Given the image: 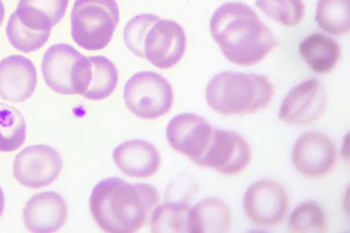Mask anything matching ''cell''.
I'll return each mask as SVG.
<instances>
[{
  "instance_id": "cell-4",
  "label": "cell",
  "mask_w": 350,
  "mask_h": 233,
  "mask_svg": "<svg viewBox=\"0 0 350 233\" xmlns=\"http://www.w3.org/2000/svg\"><path fill=\"white\" fill-rule=\"evenodd\" d=\"M120 21L116 0H75L70 13L74 42L88 51H99L110 42Z\"/></svg>"
},
{
  "instance_id": "cell-15",
  "label": "cell",
  "mask_w": 350,
  "mask_h": 233,
  "mask_svg": "<svg viewBox=\"0 0 350 233\" xmlns=\"http://www.w3.org/2000/svg\"><path fill=\"white\" fill-rule=\"evenodd\" d=\"M68 208L64 198L54 191L32 196L26 203L23 218L31 232L50 233L58 231L66 223Z\"/></svg>"
},
{
  "instance_id": "cell-19",
  "label": "cell",
  "mask_w": 350,
  "mask_h": 233,
  "mask_svg": "<svg viewBox=\"0 0 350 233\" xmlns=\"http://www.w3.org/2000/svg\"><path fill=\"white\" fill-rule=\"evenodd\" d=\"M69 0H19L14 13L25 26L52 30L64 16Z\"/></svg>"
},
{
  "instance_id": "cell-16",
  "label": "cell",
  "mask_w": 350,
  "mask_h": 233,
  "mask_svg": "<svg viewBox=\"0 0 350 233\" xmlns=\"http://www.w3.org/2000/svg\"><path fill=\"white\" fill-rule=\"evenodd\" d=\"M82 55L66 43H57L49 47L43 55L41 65L46 85L56 93L75 94L71 82L72 70Z\"/></svg>"
},
{
  "instance_id": "cell-18",
  "label": "cell",
  "mask_w": 350,
  "mask_h": 233,
  "mask_svg": "<svg viewBox=\"0 0 350 233\" xmlns=\"http://www.w3.org/2000/svg\"><path fill=\"white\" fill-rule=\"evenodd\" d=\"M229 207L217 197H207L189 208L188 231L190 233L226 232L230 226Z\"/></svg>"
},
{
  "instance_id": "cell-25",
  "label": "cell",
  "mask_w": 350,
  "mask_h": 233,
  "mask_svg": "<svg viewBox=\"0 0 350 233\" xmlns=\"http://www.w3.org/2000/svg\"><path fill=\"white\" fill-rule=\"evenodd\" d=\"M327 220L323 208L314 202L298 206L288 221V231L293 233H323L327 230Z\"/></svg>"
},
{
  "instance_id": "cell-5",
  "label": "cell",
  "mask_w": 350,
  "mask_h": 233,
  "mask_svg": "<svg viewBox=\"0 0 350 233\" xmlns=\"http://www.w3.org/2000/svg\"><path fill=\"white\" fill-rule=\"evenodd\" d=\"M124 99L126 107L144 119L159 118L170 110L174 93L170 83L154 71H140L126 82Z\"/></svg>"
},
{
  "instance_id": "cell-26",
  "label": "cell",
  "mask_w": 350,
  "mask_h": 233,
  "mask_svg": "<svg viewBox=\"0 0 350 233\" xmlns=\"http://www.w3.org/2000/svg\"><path fill=\"white\" fill-rule=\"evenodd\" d=\"M256 5L267 16L287 27L299 24L306 10L303 0H256Z\"/></svg>"
},
{
  "instance_id": "cell-20",
  "label": "cell",
  "mask_w": 350,
  "mask_h": 233,
  "mask_svg": "<svg viewBox=\"0 0 350 233\" xmlns=\"http://www.w3.org/2000/svg\"><path fill=\"white\" fill-rule=\"evenodd\" d=\"M298 48L306 63L318 74L330 72L335 68L342 55L339 43L321 33L306 36L299 42Z\"/></svg>"
},
{
  "instance_id": "cell-28",
  "label": "cell",
  "mask_w": 350,
  "mask_h": 233,
  "mask_svg": "<svg viewBox=\"0 0 350 233\" xmlns=\"http://www.w3.org/2000/svg\"><path fill=\"white\" fill-rule=\"evenodd\" d=\"M5 208V197L2 189L0 187V218L3 213Z\"/></svg>"
},
{
  "instance_id": "cell-7",
  "label": "cell",
  "mask_w": 350,
  "mask_h": 233,
  "mask_svg": "<svg viewBox=\"0 0 350 233\" xmlns=\"http://www.w3.org/2000/svg\"><path fill=\"white\" fill-rule=\"evenodd\" d=\"M62 168V159L55 149L36 144L25 148L16 156L12 173L21 184L38 189L55 181Z\"/></svg>"
},
{
  "instance_id": "cell-23",
  "label": "cell",
  "mask_w": 350,
  "mask_h": 233,
  "mask_svg": "<svg viewBox=\"0 0 350 233\" xmlns=\"http://www.w3.org/2000/svg\"><path fill=\"white\" fill-rule=\"evenodd\" d=\"M189 206L186 203H165L157 205L151 214L152 232H189Z\"/></svg>"
},
{
  "instance_id": "cell-22",
  "label": "cell",
  "mask_w": 350,
  "mask_h": 233,
  "mask_svg": "<svg viewBox=\"0 0 350 233\" xmlns=\"http://www.w3.org/2000/svg\"><path fill=\"white\" fill-rule=\"evenodd\" d=\"M350 0H319L315 20L327 33L341 36L349 33Z\"/></svg>"
},
{
  "instance_id": "cell-29",
  "label": "cell",
  "mask_w": 350,
  "mask_h": 233,
  "mask_svg": "<svg viewBox=\"0 0 350 233\" xmlns=\"http://www.w3.org/2000/svg\"><path fill=\"white\" fill-rule=\"evenodd\" d=\"M5 9L4 4L1 0H0V27L1 26L5 16Z\"/></svg>"
},
{
  "instance_id": "cell-8",
  "label": "cell",
  "mask_w": 350,
  "mask_h": 233,
  "mask_svg": "<svg viewBox=\"0 0 350 233\" xmlns=\"http://www.w3.org/2000/svg\"><path fill=\"white\" fill-rule=\"evenodd\" d=\"M118 72L115 64L103 55L85 56L75 63L71 74L75 94L93 100L104 99L116 90Z\"/></svg>"
},
{
  "instance_id": "cell-10",
  "label": "cell",
  "mask_w": 350,
  "mask_h": 233,
  "mask_svg": "<svg viewBox=\"0 0 350 233\" xmlns=\"http://www.w3.org/2000/svg\"><path fill=\"white\" fill-rule=\"evenodd\" d=\"M186 46L187 37L183 27L170 19H159L146 33L144 56L153 66L167 69L181 59Z\"/></svg>"
},
{
  "instance_id": "cell-12",
  "label": "cell",
  "mask_w": 350,
  "mask_h": 233,
  "mask_svg": "<svg viewBox=\"0 0 350 233\" xmlns=\"http://www.w3.org/2000/svg\"><path fill=\"white\" fill-rule=\"evenodd\" d=\"M327 105V95L317 79L307 80L294 87L284 98L280 119L293 125H306L318 120Z\"/></svg>"
},
{
  "instance_id": "cell-17",
  "label": "cell",
  "mask_w": 350,
  "mask_h": 233,
  "mask_svg": "<svg viewBox=\"0 0 350 233\" xmlns=\"http://www.w3.org/2000/svg\"><path fill=\"white\" fill-rule=\"evenodd\" d=\"M113 160L125 175L138 178L154 176L161 163L159 153L154 146L138 139L118 145L113 150Z\"/></svg>"
},
{
  "instance_id": "cell-21",
  "label": "cell",
  "mask_w": 350,
  "mask_h": 233,
  "mask_svg": "<svg viewBox=\"0 0 350 233\" xmlns=\"http://www.w3.org/2000/svg\"><path fill=\"white\" fill-rule=\"evenodd\" d=\"M26 122L15 107L0 102V152L20 148L26 139Z\"/></svg>"
},
{
  "instance_id": "cell-2",
  "label": "cell",
  "mask_w": 350,
  "mask_h": 233,
  "mask_svg": "<svg viewBox=\"0 0 350 233\" xmlns=\"http://www.w3.org/2000/svg\"><path fill=\"white\" fill-rule=\"evenodd\" d=\"M210 30L222 53L239 66L259 63L278 44L253 8L241 2L220 5L211 18Z\"/></svg>"
},
{
  "instance_id": "cell-14",
  "label": "cell",
  "mask_w": 350,
  "mask_h": 233,
  "mask_svg": "<svg viewBox=\"0 0 350 233\" xmlns=\"http://www.w3.org/2000/svg\"><path fill=\"white\" fill-rule=\"evenodd\" d=\"M38 82L33 61L21 55L0 61V97L10 102H23L34 93Z\"/></svg>"
},
{
  "instance_id": "cell-6",
  "label": "cell",
  "mask_w": 350,
  "mask_h": 233,
  "mask_svg": "<svg viewBox=\"0 0 350 233\" xmlns=\"http://www.w3.org/2000/svg\"><path fill=\"white\" fill-rule=\"evenodd\" d=\"M214 129L204 118L183 113L169 122L166 138L174 150L200 166L212 142Z\"/></svg>"
},
{
  "instance_id": "cell-11",
  "label": "cell",
  "mask_w": 350,
  "mask_h": 233,
  "mask_svg": "<svg viewBox=\"0 0 350 233\" xmlns=\"http://www.w3.org/2000/svg\"><path fill=\"white\" fill-rule=\"evenodd\" d=\"M293 162L297 171L304 176L323 178L329 174L336 165L335 146L322 133H305L294 144Z\"/></svg>"
},
{
  "instance_id": "cell-24",
  "label": "cell",
  "mask_w": 350,
  "mask_h": 233,
  "mask_svg": "<svg viewBox=\"0 0 350 233\" xmlns=\"http://www.w3.org/2000/svg\"><path fill=\"white\" fill-rule=\"evenodd\" d=\"M51 30H36L24 25L13 12L8 21L6 35L10 44L23 53L41 49L50 38Z\"/></svg>"
},
{
  "instance_id": "cell-9",
  "label": "cell",
  "mask_w": 350,
  "mask_h": 233,
  "mask_svg": "<svg viewBox=\"0 0 350 233\" xmlns=\"http://www.w3.org/2000/svg\"><path fill=\"white\" fill-rule=\"evenodd\" d=\"M288 206L284 188L272 180H260L246 191L243 208L249 219L255 225L273 227L283 222Z\"/></svg>"
},
{
  "instance_id": "cell-3",
  "label": "cell",
  "mask_w": 350,
  "mask_h": 233,
  "mask_svg": "<svg viewBox=\"0 0 350 233\" xmlns=\"http://www.w3.org/2000/svg\"><path fill=\"white\" fill-rule=\"evenodd\" d=\"M274 87L262 74L224 71L215 75L206 87V100L216 112L224 115L254 113L267 107Z\"/></svg>"
},
{
  "instance_id": "cell-1",
  "label": "cell",
  "mask_w": 350,
  "mask_h": 233,
  "mask_svg": "<svg viewBox=\"0 0 350 233\" xmlns=\"http://www.w3.org/2000/svg\"><path fill=\"white\" fill-rule=\"evenodd\" d=\"M159 200V192L152 184H133L120 178L109 177L92 189L90 209L101 230L131 233L142 229Z\"/></svg>"
},
{
  "instance_id": "cell-27",
  "label": "cell",
  "mask_w": 350,
  "mask_h": 233,
  "mask_svg": "<svg viewBox=\"0 0 350 233\" xmlns=\"http://www.w3.org/2000/svg\"><path fill=\"white\" fill-rule=\"evenodd\" d=\"M153 14H140L131 18L125 25L123 39L126 47L136 56L145 58L144 40L151 26L159 20Z\"/></svg>"
},
{
  "instance_id": "cell-13",
  "label": "cell",
  "mask_w": 350,
  "mask_h": 233,
  "mask_svg": "<svg viewBox=\"0 0 350 233\" xmlns=\"http://www.w3.org/2000/svg\"><path fill=\"white\" fill-rule=\"evenodd\" d=\"M250 159L249 146L241 135L215 128L212 142L200 166L215 169L223 175L232 176L245 169Z\"/></svg>"
}]
</instances>
